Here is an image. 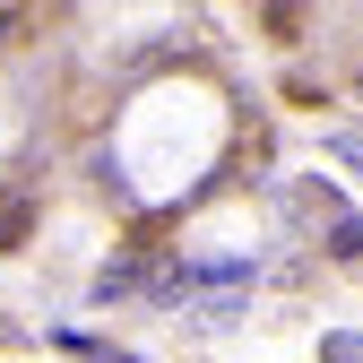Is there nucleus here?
Returning <instances> with one entry per match:
<instances>
[{"mask_svg":"<svg viewBox=\"0 0 363 363\" xmlns=\"http://www.w3.org/2000/svg\"><path fill=\"white\" fill-rule=\"evenodd\" d=\"M337 156H346V164H354V173H363V139H337Z\"/></svg>","mask_w":363,"mask_h":363,"instance_id":"obj_3","label":"nucleus"},{"mask_svg":"<svg viewBox=\"0 0 363 363\" xmlns=\"http://www.w3.org/2000/svg\"><path fill=\"white\" fill-rule=\"evenodd\" d=\"M294 216L320 225V242H329L337 259H354V251H363V216H354L337 191H320V182H303V191H294Z\"/></svg>","mask_w":363,"mask_h":363,"instance_id":"obj_1","label":"nucleus"},{"mask_svg":"<svg viewBox=\"0 0 363 363\" xmlns=\"http://www.w3.org/2000/svg\"><path fill=\"white\" fill-rule=\"evenodd\" d=\"M320 363H363V337H346V329H337V337H320Z\"/></svg>","mask_w":363,"mask_h":363,"instance_id":"obj_2","label":"nucleus"}]
</instances>
